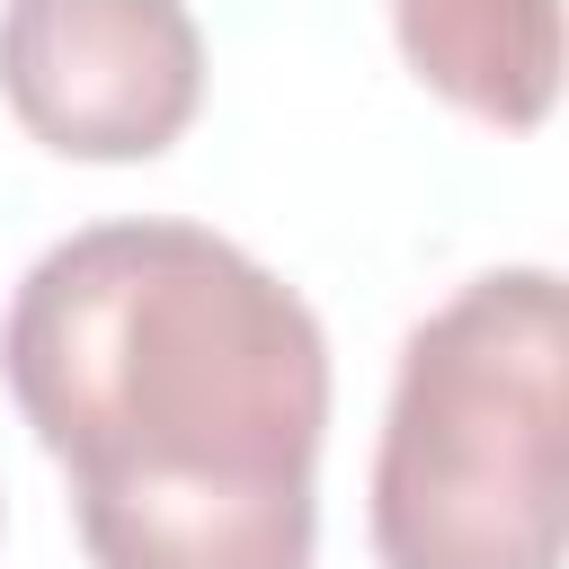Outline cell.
Here are the masks:
<instances>
[{"label":"cell","instance_id":"cell-1","mask_svg":"<svg viewBox=\"0 0 569 569\" xmlns=\"http://www.w3.org/2000/svg\"><path fill=\"white\" fill-rule=\"evenodd\" d=\"M0 382L71 480L89 569H311L329 338L204 222H89L0 320Z\"/></svg>","mask_w":569,"mask_h":569},{"label":"cell","instance_id":"cell-2","mask_svg":"<svg viewBox=\"0 0 569 569\" xmlns=\"http://www.w3.org/2000/svg\"><path fill=\"white\" fill-rule=\"evenodd\" d=\"M560 365L551 267H489L400 338L365 489L382 569H560Z\"/></svg>","mask_w":569,"mask_h":569},{"label":"cell","instance_id":"cell-3","mask_svg":"<svg viewBox=\"0 0 569 569\" xmlns=\"http://www.w3.org/2000/svg\"><path fill=\"white\" fill-rule=\"evenodd\" d=\"M0 98L62 160H160L204 107L187 0H0Z\"/></svg>","mask_w":569,"mask_h":569},{"label":"cell","instance_id":"cell-4","mask_svg":"<svg viewBox=\"0 0 569 569\" xmlns=\"http://www.w3.org/2000/svg\"><path fill=\"white\" fill-rule=\"evenodd\" d=\"M400 62L462 116L533 133L560 98V0H391Z\"/></svg>","mask_w":569,"mask_h":569}]
</instances>
